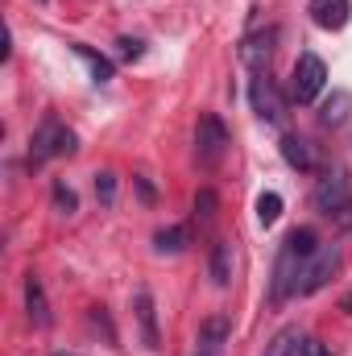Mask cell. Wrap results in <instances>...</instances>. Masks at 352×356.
Masks as SVG:
<instances>
[{
    "label": "cell",
    "mask_w": 352,
    "mask_h": 356,
    "mask_svg": "<svg viewBox=\"0 0 352 356\" xmlns=\"http://www.w3.org/2000/svg\"><path fill=\"white\" fill-rule=\"evenodd\" d=\"M54 356H75V353H54Z\"/></svg>",
    "instance_id": "obj_27"
},
{
    "label": "cell",
    "mask_w": 352,
    "mask_h": 356,
    "mask_svg": "<svg viewBox=\"0 0 352 356\" xmlns=\"http://www.w3.org/2000/svg\"><path fill=\"white\" fill-rule=\"evenodd\" d=\"M54 207H58L63 216H75V211H79V199H75V191H71L67 182H54Z\"/></svg>",
    "instance_id": "obj_21"
},
{
    "label": "cell",
    "mask_w": 352,
    "mask_h": 356,
    "mask_svg": "<svg viewBox=\"0 0 352 356\" xmlns=\"http://www.w3.org/2000/svg\"><path fill=\"white\" fill-rule=\"evenodd\" d=\"M303 340H298V327H282L269 344H265L262 356H294V348H298Z\"/></svg>",
    "instance_id": "obj_18"
},
{
    "label": "cell",
    "mask_w": 352,
    "mask_h": 356,
    "mask_svg": "<svg viewBox=\"0 0 352 356\" xmlns=\"http://www.w3.org/2000/svg\"><path fill=\"white\" fill-rule=\"evenodd\" d=\"M298 353H303V356H332L323 340H303V344H298Z\"/></svg>",
    "instance_id": "obj_24"
},
{
    "label": "cell",
    "mask_w": 352,
    "mask_h": 356,
    "mask_svg": "<svg viewBox=\"0 0 352 356\" xmlns=\"http://www.w3.org/2000/svg\"><path fill=\"white\" fill-rule=\"evenodd\" d=\"M249 99H253V112L262 116L265 124H286V99H282L278 83L269 79V71L253 75V83H249Z\"/></svg>",
    "instance_id": "obj_6"
},
{
    "label": "cell",
    "mask_w": 352,
    "mask_h": 356,
    "mask_svg": "<svg viewBox=\"0 0 352 356\" xmlns=\"http://www.w3.org/2000/svg\"><path fill=\"white\" fill-rule=\"evenodd\" d=\"M278 216H282V195L278 191H265L262 199H257V220L269 228V224H278Z\"/></svg>",
    "instance_id": "obj_19"
},
{
    "label": "cell",
    "mask_w": 352,
    "mask_h": 356,
    "mask_svg": "<svg viewBox=\"0 0 352 356\" xmlns=\"http://www.w3.org/2000/svg\"><path fill=\"white\" fill-rule=\"evenodd\" d=\"M340 269V245H319L315 249V257L307 261L303 269V282H298V294H315V290H323L328 282H332V273Z\"/></svg>",
    "instance_id": "obj_7"
},
{
    "label": "cell",
    "mask_w": 352,
    "mask_h": 356,
    "mask_svg": "<svg viewBox=\"0 0 352 356\" xmlns=\"http://www.w3.org/2000/svg\"><path fill=\"white\" fill-rule=\"evenodd\" d=\"M311 203H315V211H319V216L340 220V224H352V186H349V175H344L340 166H336V170H328V175L319 178V186H315Z\"/></svg>",
    "instance_id": "obj_2"
},
{
    "label": "cell",
    "mask_w": 352,
    "mask_h": 356,
    "mask_svg": "<svg viewBox=\"0 0 352 356\" xmlns=\"http://www.w3.org/2000/svg\"><path fill=\"white\" fill-rule=\"evenodd\" d=\"M315 249H319L315 228H294V232L282 241V253H278V266H273V282H269V302H273V307H282V302L298 290L303 269L315 257Z\"/></svg>",
    "instance_id": "obj_1"
},
{
    "label": "cell",
    "mask_w": 352,
    "mask_h": 356,
    "mask_svg": "<svg viewBox=\"0 0 352 356\" xmlns=\"http://www.w3.org/2000/svg\"><path fill=\"white\" fill-rule=\"evenodd\" d=\"M137 182V195L145 199V203H154V186H150V178H133Z\"/></svg>",
    "instance_id": "obj_25"
},
{
    "label": "cell",
    "mask_w": 352,
    "mask_h": 356,
    "mask_svg": "<svg viewBox=\"0 0 352 356\" xmlns=\"http://www.w3.org/2000/svg\"><path fill=\"white\" fill-rule=\"evenodd\" d=\"M199 356H216V353H203V348H199Z\"/></svg>",
    "instance_id": "obj_26"
},
{
    "label": "cell",
    "mask_w": 352,
    "mask_h": 356,
    "mask_svg": "<svg viewBox=\"0 0 352 356\" xmlns=\"http://www.w3.org/2000/svg\"><path fill=\"white\" fill-rule=\"evenodd\" d=\"M25 311H29L33 327H50V302H46V290H42L38 273H25Z\"/></svg>",
    "instance_id": "obj_12"
},
{
    "label": "cell",
    "mask_w": 352,
    "mask_h": 356,
    "mask_svg": "<svg viewBox=\"0 0 352 356\" xmlns=\"http://www.w3.org/2000/svg\"><path fill=\"white\" fill-rule=\"evenodd\" d=\"M116 46H120V54H125V58H129V63H137V58H141V54H145V42H137V38H120V42H116Z\"/></svg>",
    "instance_id": "obj_23"
},
{
    "label": "cell",
    "mask_w": 352,
    "mask_h": 356,
    "mask_svg": "<svg viewBox=\"0 0 352 356\" xmlns=\"http://www.w3.org/2000/svg\"><path fill=\"white\" fill-rule=\"evenodd\" d=\"M307 13L319 29H344L352 21V0H311Z\"/></svg>",
    "instance_id": "obj_9"
},
{
    "label": "cell",
    "mask_w": 352,
    "mask_h": 356,
    "mask_svg": "<svg viewBox=\"0 0 352 356\" xmlns=\"http://www.w3.org/2000/svg\"><path fill=\"white\" fill-rule=\"evenodd\" d=\"M224 154H228V124L216 112H199V124H195V158H199V166H216Z\"/></svg>",
    "instance_id": "obj_4"
},
{
    "label": "cell",
    "mask_w": 352,
    "mask_h": 356,
    "mask_svg": "<svg viewBox=\"0 0 352 356\" xmlns=\"http://www.w3.org/2000/svg\"><path fill=\"white\" fill-rule=\"evenodd\" d=\"M228 340V319H207L199 327V348L203 353H220V344Z\"/></svg>",
    "instance_id": "obj_16"
},
{
    "label": "cell",
    "mask_w": 352,
    "mask_h": 356,
    "mask_svg": "<svg viewBox=\"0 0 352 356\" xmlns=\"http://www.w3.org/2000/svg\"><path fill=\"white\" fill-rule=\"evenodd\" d=\"M95 199H99L104 207H112V203H116V175H108V170H99V175H95Z\"/></svg>",
    "instance_id": "obj_20"
},
{
    "label": "cell",
    "mask_w": 352,
    "mask_h": 356,
    "mask_svg": "<svg viewBox=\"0 0 352 356\" xmlns=\"http://www.w3.org/2000/svg\"><path fill=\"white\" fill-rule=\"evenodd\" d=\"M133 311H137V323H141V340L145 348H162V336H158V311H154V294L150 290H137L133 294Z\"/></svg>",
    "instance_id": "obj_10"
},
{
    "label": "cell",
    "mask_w": 352,
    "mask_h": 356,
    "mask_svg": "<svg viewBox=\"0 0 352 356\" xmlns=\"http://www.w3.org/2000/svg\"><path fill=\"white\" fill-rule=\"evenodd\" d=\"M186 241H191V232H186V228H162V232L154 236V249H158L162 257H175V253L186 249Z\"/></svg>",
    "instance_id": "obj_17"
},
{
    "label": "cell",
    "mask_w": 352,
    "mask_h": 356,
    "mask_svg": "<svg viewBox=\"0 0 352 356\" xmlns=\"http://www.w3.org/2000/svg\"><path fill=\"white\" fill-rule=\"evenodd\" d=\"M63 154H75V133H71L58 116H46V120L33 129V137H29V162L42 166V162H50V158H63Z\"/></svg>",
    "instance_id": "obj_3"
},
{
    "label": "cell",
    "mask_w": 352,
    "mask_h": 356,
    "mask_svg": "<svg viewBox=\"0 0 352 356\" xmlns=\"http://www.w3.org/2000/svg\"><path fill=\"white\" fill-rule=\"evenodd\" d=\"M349 112H352V95L349 91H332V95L323 99L319 120H323V129H340V124L349 120Z\"/></svg>",
    "instance_id": "obj_14"
},
{
    "label": "cell",
    "mask_w": 352,
    "mask_h": 356,
    "mask_svg": "<svg viewBox=\"0 0 352 356\" xmlns=\"http://www.w3.org/2000/svg\"><path fill=\"white\" fill-rule=\"evenodd\" d=\"M195 216H199L203 224H207V220L216 216V191H211V186H203V191L195 195Z\"/></svg>",
    "instance_id": "obj_22"
},
{
    "label": "cell",
    "mask_w": 352,
    "mask_h": 356,
    "mask_svg": "<svg viewBox=\"0 0 352 356\" xmlns=\"http://www.w3.org/2000/svg\"><path fill=\"white\" fill-rule=\"evenodd\" d=\"M282 158H286V166L290 170H315V149H311V141L307 137H298V133H286L282 137Z\"/></svg>",
    "instance_id": "obj_11"
},
{
    "label": "cell",
    "mask_w": 352,
    "mask_h": 356,
    "mask_svg": "<svg viewBox=\"0 0 352 356\" xmlns=\"http://www.w3.org/2000/svg\"><path fill=\"white\" fill-rule=\"evenodd\" d=\"M71 50H75V54H79V58L88 63V71H91V79H95V83H108V79L116 75V67H112V58H104V54H95L91 46H83V42H75Z\"/></svg>",
    "instance_id": "obj_15"
},
{
    "label": "cell",
    "mask_w": 352,
    "mask_h": 356,
    "mask_svg": "<svg viewBox=\"0 0 352 356\" xmlns=\"http://www.w3.org/2000/svg\"><path fill=\"white\" fill-rule=\"evenodd\" d=\"M273 29H265V33H249L245 42H241V63L253 71V75H262L269 71V58H273Z\"/></svg>",
    "instance_id": "obj_8"
},
{
    "label": "cell",
    "mask_w": 352,
    "mask_h": 356,
    "mask_svg": "<svg viewBox=\"0 0 352 356\" xmlns=\"http://www.w3.org/2000/svg\"><path fill=\"white\" fill-rule=\"evenodd\" d=\"M232 269H237L232 241H216V245H211V282H216V286H228V282H232Z\"/></svg>",
    "instance_id": "obj_13"
},
{
    "label": "cell",
    "mask_w": 352,
    "mask_h": 356,
    "mask_svg": "<svg viewBox=\"0 0 352 356\" xmlns=\"http://www.w3.org/2000/svg\"><path fill=\"white\" fill-rule=\"evenodd\" d=\"M323 83H328V67H323V58H319V54H298L294 75H290V95H294L298 104H315L319 91H323Z\"/></svg>",
    "instance_id": "obj_5"
}]
</instances>
